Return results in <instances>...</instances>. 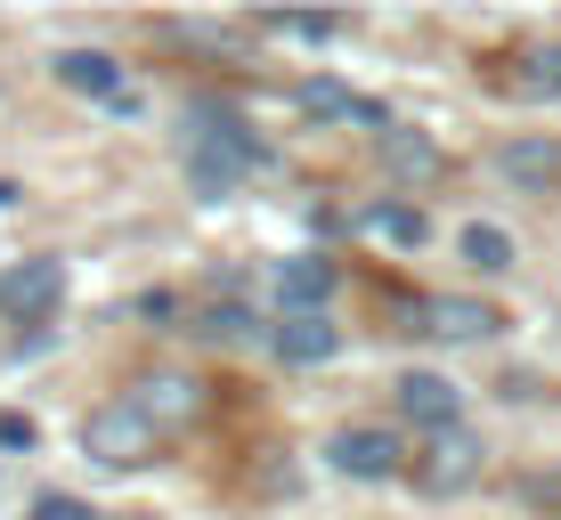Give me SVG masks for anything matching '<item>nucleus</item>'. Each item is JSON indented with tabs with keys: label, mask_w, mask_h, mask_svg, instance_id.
Returning <instances> with one entry per match:
<instances>
[{
	"label": "nucleus",
	"mask_w": 561,
	"mask_h": 520,
	"mask_svg": "<svg viewBox=\"0 0 561 520\" xmlns=\"http://www.w3.org/2000/svg\"><path fill=\"white\" fill-rule=\"evenodd\" d=\"M456 253L472 261L480 277H505V268H513V236H505V228H489V220H472V228L456 236Z\"/></svg>",
	"instance_id": "15"
},
{
	"label": "nucleus",
	"mask_w": 561,
	"mask_h": 520,
	"mask_svg": "<svg viewBox=\"0 0 561 520\" xmlns=\"http://www.w3.org/2000/svg\"><path fill=\"white\" fill-rule=\"evenodd\" d=\"M154 448H163V431H154L130 398H114V407H99V415L82 423V455H90V464L130 472V464H154Z\"/></svg>",
	"instance_id": "2"
},
{
	"label": "nucleus",
	"mask_w": 561,
	"mask_h": 520,
	"mask_svg": "<svg viewBox=\"0 0 561 520\" xmlns=\"http://www.w3.org/2000/svg\"><path fill=\"white\" fill-rule=\"evenodd\" d=\"M325 464H334L342 479H391V472H399V439H391V431H366V423H351V431H334Z\"/></svg>",
	"instance_id": "9"
},
{
	"label": "nucleus",
	"mask_w": 561,
	"mask_h": 520,
	"mask_svg": "<svg viewBox=\"0 0 561 520\" xmlns=\"http://www.w3.org/2000/svg\"><path fill=\"white\" fill-rule=\"evenodd\" d=\"M196 334H204V342H228V350H237V342H253V334H261V317L244 310V301H211V310L196 317Z\"/></svg>",
	"instance_id": "16"
},
{
	"label": "nucleus",
	"mask_w": 561,
	"mask_h": 520,
	"mask_svg": "<svg viewBox=\"0 0 561 520\" xmlns=\"http://www.w3.org/2000/svg\"><path fill=\"white\" fill-rule=\"evenodd\" d=\"M496 325L505 317H496L489 301H472V293H439L432 310H423V334H439V342H489Z\"/></svg>",
	"instance_id": "11"
},
{
	"label": "nucleus",
	"mask_w": 561,
	"mask_h": 520,
	"mask_svg": "<svg viewBox=\"0 0 561 520\" xmlns=\"http://www.w3.org/2000/svg\"><path fill=\"white\" fill-rule=\"evenodd\" d=\"M33 520H99V512H90L82 496H57L49 488V496H33Z\"/></svg>",
	"instance_id": "19"
},
{
	"label": "nucleus",
	"mask_w": 561,
	"mask_h": 520,
	"mask_svg": "<svg viewBox=\"0 0 561 520\" xmlns=\"http://www.w3.org/2000/svg\"><path fill=\"white\" fill-rule=\"evenodd\" d=\"M123 398H130V407H139V415H147L163 439L180 431L187 415H196V382H187V374H147L139 391H123Z\"/></svg>",
	"instance_id": "10"
},
{
	"label": "nucleus",
	"mask_w": 561,
	"mask_h": 520,
	"mask_svg": "<svg viewBox=\"0 0 561 520\" xmlns=\"http://www.w3.org/2000/svg\"><path fill=\"white\" fill-rule=\"evenodd\" d=\"M277 33H294V42H334V16H277Z\"/></svg>",
	"instance_id": "20"
},
{
	"label": "nucleus",
	"mask_w": 561,
	"mask_h": 520,
	"mask_svg": "<svg viewBox=\"0 0 561 520\" xmlns=\"http://www.w3.org/2000/svg\"><path fill=\"white\" fill-rule=\"evenodd\" d=\"M366 228H382V236H391V244H423V236H432L415 204H375V211H366Z\"/></svg>",
	"instance_id": "17"
},
{
	"label": "nucleus",
	"mask_w": 561,
	"mask_h": 520,
	"mask_svg": "<svg viewBox=\"0 0 561 520\" xmlns=\"http://www.w3.org/2000/svg\"><path fill=\"white\" fill-rule=\"evenodd\" d=\"M375 147H382V163H391L399 171V180H432V171H439V147L432 139H415V130H375Z\"/></svg>",
	"instance_id": "14"
},
{
	"label": "nucleus",
	"mask_w": 561,
	"mask_h": 520,
	"mask_svg": "<svg viewBox=\"0 0 561 520\" xmlns=\"http://www.w3.org/2000/svg\"><path fill=\"white\" fill-rule=\"evenodd\" d=\"M57 301H66V261L57 253H25L0 268V317L9 325H42Z\"/></svg>",
	"instance_id": "3"
},
{
	"label": "nucleus",
	"mask_w": 561,
	"mask_h": 520,
	"mask_svg": "<svg viewBox=\"0 0 561 520\" xmlns=\"http://www.w3.org/2000/svg\"><path fill=\"white\" fill-rule=\"evenodd\" d=\"M520 90L553 99V90H561V49H537V57H529V73H520Z\"/></svg>",
	"instance_id": "18"
},
{
	"label": "nucleus",
	"mask_w": 561,
	"mask_h": 520,
	"mask_svg": "<svg viewBox=\"0 0 561 520\" xmlns=\"http://www.w3.org/2000/svg\"><path fill=\"white\" fill-rule=\"evenodd\" d=\"M268 342H277V358H285V366H325V358L342 350V334H334L325 317H285Z\"/></svg>",
	"instance_id": "12"
},
{
	"label": "nucleus",
	"mask_w": 561,
	"mask_h": 520,
	"mask_svg": "<svg viewBox=\"0 0 561 520\" xmlns=\"http://www.w3.org/2000/svg\"><path fill=\"white\" fill-rule=\"evenodd\" d=\"M496 171H505L520 196H561V139H546V130L505 139V147H496Z\"/></svg>",
	"instance_id": "7"
},
{
	"label": "nucleus",
	"mask_w": 561,
	"mask_h": 520,
	"mask_svg": "<svg viewBox=\"0 0 561 520\" xmlns=\"http://www.w3.org/2000/svg\"><path fill=\"white\" fill-rule=\"evenodd\" d=\"M57 82L82 90V99H99L114 114H139V90L123 82V66H114L106 49H57Z\"/></svg>",
	"instance_id": "4"
},
{
	"label": "nucleus",
	"mask_w": 561,
	"mask_h": 520,
	"mask_svg": "<svg viewBox=\"0 0 561 520\" xmlns=\"http://www.w3.org/2000/svg\"><path fill=\"white\" fill-rule=\"evenodd\" d=\"M480 455H489V448H480L463 423H456V431H439V439H432V455H423V472H415V479H423V496H463V488L480 479Z\"/></svg>",
	"instance_id": "6"
},
{
	"label": "nucleus",
	"mask_w": 561,
	"mask_h": 520,
	"mask_svg": "<svg viewBox=\"0 0 561 520\" xmlns=\"http://www.w3.org/2000/svg\"><path fill=\"white\" fill-rule=\"evenodd\" d=\"M334 277L342 268L325 261V253H294V261H277V301H285V317H325V293H334Z\"/></svg>",
	"instance_id": "8"
},
{
	"label": "nucleus",
	"mask_w": 561,
	"mask_h": 520,
	"mask_svg": "<svg viewBox=\"0 0 561 520\" xmlns=\"http://www.w3.org/2000/svg\"><path fill=\"white\" fill-rule=\"evenodd\" d=\"M301 106H309V114H325V123H366V130H391V114H382V106H366L358 90H342V82H301Z\"/></svg>",
	"instance_id": "13"
},
{
	"label": "nucleus",
	"mask_w": 561,
	"mask_h": 520,
	"mask_svg": "<svg viewBox=\"0 0 561 520\" xmlns=\"http://www.w3.org/2000/svg\"><path fill=\"white\" fill-rule=\"evenodd\" d=\"M180 130H187V180H196V196H211V204L261 163L253 130L237 123V106H228V99H187V123Z\"/></svg>",
	"instance_id": "1"
},
{
	"label": "nucleus",
	"mask_w": 561,
	"mask_h": 520,
	"mask_svg": "<svg viewBox=\"0 0 561 520\" xmlns=\"http://www.w3.org/2000/svg\"><path fill=\"white\" fill-rule=\"evenodd\" d=\"M399 415H408V423H423V431H456V415H463V391H456V382L448 374H432V366H408V374H399Z\"/></svg>",
	"instance_id": "5"
}]
</instances>
